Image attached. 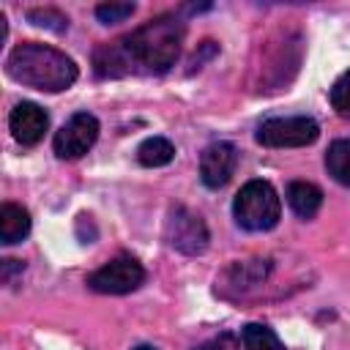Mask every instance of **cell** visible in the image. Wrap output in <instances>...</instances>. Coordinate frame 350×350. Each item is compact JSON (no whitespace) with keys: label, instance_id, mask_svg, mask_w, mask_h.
I'll return each instance as SVG.
<instances>
[{"label":"cell","instance_id":"cell-1","mask_svg":"<svg viewBox=\"0 0 350 350\" xmlns=\"http://www.w3.org/2000/svg\"><path fill=\"white\" fill-rule=\"evenodd\" d=\"M186 25L175 14H159L131 33L93 49V74L120 79L131 74H167L183 49Z\"/></svg>","mask_w":350,"mask_h":350},{"label":"cell","instance_id":"cell-13","mask_svg":"<svg viewBox=\"0 0 350 350\" xmlns=\"http://www.w3.org/2000/svg\"><path fill=\"white\" fill-rule=\"evenodd\" d=\"M175 159V145L167 137H148L137 148V161L142 167H164Z\"/></svg>","mask_w":350,"mask_h":350},{"label":"cell","instance_id":"cell-10","mask_svg":"<svg viewBox=\"0 0 350 350\" xmlns=\"http://www.w3.org/2000/svg\"><path fill=\"white\" fill-rule=\"evenodd\" d=\"M8 129L19 145L30 148L44 139V134L49 129V115L44 107H38L33 101H19L8 115Z\"/></svg>","mask_w":350,"mask_h":350},{"label":"cell","instance_id":"cell-3","mask_svg":"<svg viewBox=\"0 0 350 350\" xmlns=\"http://www.w3.org/2000/svg\"><path fill=\"white\" fill-rule=\"evenodd\" d=\"M232 216H235L238 227H243L249 232H265V230H273L279 224L282 200L268 180L254 178V180H246L241 186V191L235 194Z\"/></svg>","mask_w":350,"mask_h":350},{"label":"cell","instance_id":"cell-21","mask_svg":"<svg viewBox=\"0 0 350 350\" xmlns=\"http://www.w3.org/2000/svg\"><path fill=\"white\" fill-rule=\"evenodd\" d=\"M131 350H159V347H156V345H145V342H142V345H137V347H131Z\"/></svg>","mask_w":350,"mask_h":350},{"label":"cell","instance_id":"cell-2","mask_svg":"<svg viewBox=\"0 0 350 350\" xmlns=\"http://www.w3.org/2000/svg\"><path fill=\"white\" fill-rule=\"evenodd\" d=\"M5 74L25 88H33L41 93H60L77 82L79 68L66 52L38 41H25L8 52Z\"/></svg>","mask_w":350,"mask_h":350},{"label":"cell","instance_id":"cell-14","mask_svg":"<svg viewBox=\"0 0 350 350\" xmlns=\"http://www.w3.org/2000/svg\"><path fill=\"white\" fill-rule=\"evenodd\" d=\"M325 170H328V175H331L336 183L350 186V137L334 139V142L328 145Z\"/></svg>","mask_w":350,"mask_h":350},{"label":"cell","instance_id":"cell-7","mask_svg":"<svg viewBox=\"0 0 350 350\" xmlns=\"http://www.w3.org/2000/svg\"><path fill=\"white\" fill-rule=\"evenodd\" d=\"M98 131H101V126H98V118L96 115H90V112H74L55 131L52 150H55L57 159H66V161L79 159V156H85L96 145Z\"/></svg>","mask_w":350,"mask_h":350},{"label":"cell","instance_id":"cell-16","mask_svg":"<svg viewBox=\"0 0 350 350\" xmlns=\"http://www.w3.org/2000/svg\"><path fill=\"white\" fill-rule=\"evenodd\" d=\"M27 22L36 25V27H44V30H52V33H66L68 30V16L52 5H41V8H30L27 11Z\"/></svg>","mask_w":350,"mask_h":350},{"label":"cell","instance_id":"cell-17","mask_svg":"<svg viewBox=\"0 0 350 350\" xmlns=\"http://www.w3.org/2000/svg\"><path fill=\"white\" fill-rule=\"evenodd\" d=\"M328 98H331V107H334L336 115L350 118V71H345V74L331 85Z\"/></svg>","mask_w":350,"mask_h":350},{"label":"cell","instance_id":"cell-19","mask_svg":"<svg viewBox=\"0 0 350 350\" xmlns=\"http://www.w3.org/2000/svg\"><path fill=\"white\" fill-rule=\"evenodd\" d=\"M194 350H238V336L232 331H221V334L205 339L202 345H197Z\"/></svg>","mask_w":350,"mask_h":350},{"label":"cell","instance_id":"cell-15","mask_svg":"<svg viewBox=\"0 0 350 350\" xmlns=\"http://www.w3.org/2000/svg\"><path fill=\"white\" fill-rule=\"evenodd\" d=\"M241 345H243V350H284V345L279 342L273 328H268L262 323H246L241 328Z\"/></svg>","mask_w":350,"mask_h":350},{"label":"cell","instance_id":"cell-9","mask_svg":"<svg viewBox=\"0 0 350 350\" xmlns=\"http://www.w3.org/2000/svg\"><path fill=\"white\" fill-rule=\"evenodd\" d=\"M238 167V148L232 142H211L202 153H200V180L208 189H221L230 183V178L235 175Z\"/></svg>","mask_w":350,"mask_h":350},{"label":"cell","instance_id":"cell-12","mask_svg":"<svg viewBox=\"0 0 350 350\" xmlns=\"http://www.w3.org/2000/svg\"><path fill=\"white\" fill-rule=\"evenodd\" d=\"M287 202L295 216L312 219V216H317V211L323 205V191H320V186H314L309 180H293L287 186Z\"/></svg>","mask_w":350,"mask_h":350},{"label":"cell","instance_id":"cell-5","mask_svg":"<svg viewBox=\"0 0 350 350\" xmlns=\"http://www.w3.org/2000/svg\"><path fill=\"white\" fill-rule=\"evenodd\" d=\"M142 282H145V268L131 254H118L88 276V287L101 295H126L142 287Z\"/></svg>","mask_w":350,"mask_h":350},{"label":"cell","instance_id":"cell-11","mask_svg":"<svg viewBox=\"0 0 350 350\" xmlns=\"http://www.w3.org/2000/svg\"><path fill=\"white\" fill-rule=\"evenodd\" d=\"M30 232V213L27 208L16 205V202H3L0 205V243L11 246L25 241Z\"/></svg>","mask_w":350,"mask_h":350},{"label":"cell","instance_id":"cell-8","mask_svg":"<svg viewBox=\"0 0 350 350\" xmlns=\"http://www.w3.org/2000/svg\"><path fill=\"white\" fill-rule=\"evenodd\" d=\"M273 271V260L271 257H254V260H235L219 279H216V290L227 298H243L249 293H254L257 287H262L268 282Z\"/></svg>","mask_w":350,"mask_h":350},{"label":"cell","instance_id":"cell-20","mask_svg":"<svg viewBox=\"0 0 350 350\" xmlns=\"http://www.w3.org/2000/svg\"><path fill=\"white\" fill-rule=\"evenodd\" d=\"M22 271H25V262H22V260H3V265H0V279H3L5 284H11L14 273H22Z\"/></svg>","mask_w":350,"mask_h":350},{"label":"cell","instance_id":"cell-4","mask_svg":"<svg viewBox=\"0 0 350 350\" xmlns=\"http://www.w3.org/2000/svg\"><path fill=\"white\" fill-rule=\"evenodd\" d=\"M164 241L175 252L197 257L208 249L211 232H208L205 219L197 211H191L186 205H175V208H170V213L164 219Z\"/></svg>","mask_w":350,"mask_h":350},{"label":"cell","instance_id":"cell-6","mask_svg":"<svg viewBox=\"0 0 350 350\" xmlns=\"http://www.w3.org/2000/svg\"><path fill=\"white\" fill-rule=\"evenodd\" d=\"M317 137H320V126L306 115L268 118L257 126V134H254V139L265 148H304V145H312Z\"/></svg>","mask_w":350,"mask_h":350},{"label":"cell","instance_id":"cell-18","mask_svg":"<svg viewBox=\"0 0 350 350\" xmlns=\"http://www.w3.org/2000/svg\"><path fill=\"white\" fill-rule=\"evenodd\" d=\"M134 11H137L134 3H98L96 5V19L101 25H115V22L129 19Z\"/></svg>","mask_w":350,"mask_h":350}]
</instances>
